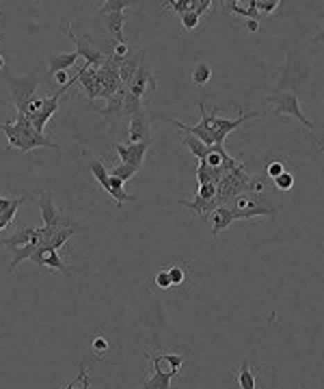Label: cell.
Returning <instances> with one entry per match:
<instances>
[{"label": "cell", "mask_w": 324, "mask_h": 389, "mask_svg": "<svg viewBox=\"0 0 324 389\" xmlns=\"http://www.w3.org/2000/svg\"><path fill=\"white\" fill-rule=\"evenodd\" d=\"M227 208L232 210L234 218H259V216H277L279 208L271 206L268 201L264 199V195H255V193H242L234 199V203H227Z\"/></svg>", "instance_id": "cell-1"}, {"label": "cell", "mask_w": 324, "mask_h": 389, "mask_svg": "<svg viewBox=\"0 0 324 389\" xmlns=\"http://www.w3.org/2000/svg\"><path fill=\"white\" fill-rule=\"evenodd\" d=\"M266 102H268L273 106V117H292L296 121H300L305 128H307V132H314V123L307 119V115L302 113L300 108V102L296 98V94H292V91H273V94L266 96Z\"/></svg>", "instance_id": "cell-2"}, {"label": "cell", "mask_w": 324, "mask_h": 389, "mask_svg": "<svg viewBox=\"0 0 324 389\" xmlns=\"http://www.w3.org/2000/svg\"><path fill=\"white\" fill-rule=\"evenodd\" d=\"M5 80H7V87L11 91V102H13V106L17 110V115H24L28 102L37 98L35 94H37V87H40L37 71H33L31 76H26V78H15L13 74L7 69L5 71Z\"/></svg>", "instance_id": "cell-3"}, {"label": "cell", "mask_w": 324, "mask_h": 389, "mask_svg": "<svg viewBox=\"0 0 324 389\" xmlns=\"http://www.w3.org/2000/svg\"><path fill=\"white\" fill-rule=\"evenodd\" d=\"M65 26H63V33L69 37V42L76 46V54H78V57H83L85 59V65L87 67H102L104 65V61H106V57H104V52H100L98 48H95L91 42V35H85V37H76L74 35V31H71V26H69V22L65 20L63 22Z\"/></svg>", "instance_id": "cell-4"}, {"label": "cell", "mask_w": 324, "mask_h": 389, "mask_svg": "<svg viewBox=\"0 0 324 389\" xmlns=\"http://www.w3.org/2000/svg\"><path fill=\"white\" fill-rule=\"evenodd\" d=\"M37 206H40V210H42L44 227H48V230H63V227L78 225L76 221H71V218L61 214V210L54 206V199H52V195L48 191L37 197Z\"/></svg>", "instance_id": "cell-5"}, {"label": "cell", "mask_w": 324, "mask_h": 389, "mask_svg": "<svg viewBox=\"0 0 324 389\" xmlns=\"http://www.w3.org/2000/svg\"><path fill=\"white\" fill-rule=\"evenodd\" d=\"M156 89H158V83H156L154 71H151V65L143 59L141 67L137 69L135 78H132V83L128 87V91L132 96H137L139 100L145 102V98H149V94H154Z\"/></svg>", "instance_id": "cell-6"}, {"label": "cell", "mask_w": 324, "mask_h": 389, "mask_svg": "<svg viewBox=\"0 0 324 389\" xmlns=\"http://www.w3.org/2000/svg\"><path fill=\"white\" fill-rule=\"evenodd\" d=\"M212 115V113H210ZM255 117H262V110H255V113H242L240 117L236 119H227V117H221V115H212V130H214V145L223 147L225 145V139L227 135H232L236 128H240L246 119H255Z\"/></svg>", "instance_id": "cell-7"}, {"label": "cell", "mask_w": 324, "mask_h": 389, "mask_svg": "<svg viewBox=\"0 0 324 389\" xmlns=\"http://www.w3.org/2000/svg\"><path fill=\"white\" fill-rule=\"evenodd\" d=\"M151 121H154V113L151 110H139L135 117L128 119V141L130 145L143 143L151 139Z\"/></svg>", "instance_id": "cell-8"}, {"label": "cell", "mask_w": 324, "mask_h": 389, "mask_svg": "<svg viewBox=\"0 0 324 389\" xmlns=\"http://www.w3.org/2000/svg\"><path fill=\"white\" fill-rule=\"evenodd\" d=\"M110 145L115 147V152L119 154V158H121L123 164H132V166H137V169H141L143 158H145V154H147L149 147L154 145V139L143 141V143H135V145H130V143L123 145V143L112 141Z\"/></svg>", "instance_id": "cell-9"}, {"label": "cell", "mask_w": 324, "mask_h": 389, "mask_svg": "<svg viewBox=\"0 0 324 389\" xmlns=\"http://www.w3.org/2000/svg\"><path fill=\"white\" fill-rule=\"evenodd\" d=\"M69 89H56L52 96H48V98H44V108H42V113L37 115L31 123H33V128L37 130V132H44V128H46V123L52 119V115L56 113V110H59V104H61V100L65 98V94H67Z\"/></svg>", "instance_id": "cell-10"}, {"label": "cell", "mask_w": 324, "mask_h": 389, "mask_svg": "<svg viewBox=\"0 0 324 389\" xmlns=\"http://www.w3.org/2000/svg\"><path fill=\"white\" fill-rule=\"evenodd\" d=\"M76 83H78L89 100H95V98H102V85H100V76H98V69L95 67H87L83 65L76 74Z\"/></svg>", "instance_id": "cell-11"}, {"label": "cell", "mask_w": 324, "mask_h": 389, "mask_svg": "<svg viewBox=\"0 0 324 389\" xmlns=\"http://www.w3.org/2000/svg\"><path fill=\"white\" fill-rule=\"evenodd\" d=\"M33 240H37V227H31V225H22V227H17L13 234H9L5 240H3V247L13 253L17 249H22L26 245H31Z\"/></svg>", "instance_id": "cell-12"}, {"label": "cell", "mask_w": 324, "mask_h": 389, "mask_svg": "<svg viewBox=\"0 0 324 389\" xmlns=\"http://www.w3.org/2000/svg\"><path fill=\"white\" fill-rule=\"evenodd\" d=\"M143 59H145V50H143V48H137V50H132L130 57H126V59L119 63V78H121V85H123L126 89L130 87L132 78H135V74H137V69L141 67Z\"/></svg>", "instance_id": "cell-13"}, {"label": "cell", "mask_w": 324, "mask_h": 389, "mask_svg": "<svg viewBox=\"0 0 324 389\" xmlns=\"http://www.w3.org/2000/svg\"><path fill=\"white\" fill-rule=\"evenodd\" d=\"M178 203L190 210V216H201V221H207V216L221 206L219 199L205 201V199H199V197H195L193 201H190V199H178Z\"/></svg>", "instance_id": "cell-14"}, {"label": "cell", "mask_w": 324, "mask_h": 389, "mask_svg": "<svg viewBox=\"0 0 324 389\" xmlns=\"http://www.w3.org/2000/svg\"><path fill=\"white\" fill-rule=\"evenodd\" d=\"M76 61H78L76 50L67 54H48V78H54L59 71H67L76 65Z\"/></svg>", "instance_id": "cell-15"}, {"label": "cell", "mask_w": 324, "mask_h": 389, "mask_svg": "<svg viewBox=\"0 0 324 389\" xmlns=\"http://www.w3.org/2000/svg\"><path fill=\"white\" fill-rule=\"evenodd\" d=\"M126 91H128V89L117 91V94L112 96L110 100H106V106H104V108H95V113H100V117H104L106 121H115L119 115H123V100H126Z\"/></svg>", "instance_id": "cell-16"}, {"label": "cell", "mask_w": 324, "mask_h": 389, "mask_svg": "<svg viewBox=\"0 0 324 389\" xmlns=\"http://www.w3.org/2000/svg\"><path fill=\"white\" fill-rule=\"evenodd\" d=\"M210 216H212V236H214V240L236 221L234 214H232V210L227 208V206H219Z\"/></svg>", "instance_id": "cell-17"}, {"label": "cell", "mask_w": 324, "mask_h": 389, "mask_svg": "<svg viewBox=\"0 0 324 389\" xmlns=\"http://www.w3.org/2000/svg\"><path fill=\"white\" fill-rule=\"evenodd\" d=\"M123 184L126 182H121L119 178H108V184H106V193L110 195V199H115V206H121V203H126V201H137V195H130L126 189H123Z\"/></svg>", "instance_id": "cell-18"}, {"label": "cell", "mask_w": 324, "mask_h": 389, "mask_svg": "<svg viewBox=\"0 0 324 389\" xmlns=\"http://www.w3.org/2000/svg\"><path fill=\"white\" fill-rule=\"evenodd\" d=\"M182 143L188 147L190 152H193V156L199 160V162H205V158L212 154V150H214V145H205V143H201L197 137H193V135H186L184 139H182Z\"/></svg>", "instance_id": "cell-19"}, {"label": "cell", "mask_w": 324, "mask_h": 389, "mask_svg": "<svg viewBox=\"0 0 324 389\" xmlns=\"http://www.w3.org/2000/svg\"><path fill=\"white\" fill-rule=\"evenodd\" d=\"M126 17H128V13H112V15H106V31H108L112 37H115L117 44H128L126 37H123Z\"/></svg>", "instance_id": "cell-20"}, {"label": "cell", "mask_w": 324, "mask_h": 389, "mask_svg": "<svg viewBox=\"0 0 324 389\" xmlns=\"http://www.w3.org/2000/svg\"><path fill=\"white\" fill-rule=\"evenodd\" d=\"M37 247H40V236H37V240H33L31 245H26V247H22V249H17V251H13L11 255V262H9V268H7V273L11 275V273H15V268L20 266L24 259H31L33 257V253L37 251Z\"/></svg>", "instance_id": "cell-21"}, {"label": "cell", "mask_w": 324, "mask_h": 389, "mask_svg": "<svg viewBox=\"0 0 324 389\" xmlns=\"http://www.w3.org/2000/svg\"><path fill=\"white\" fill-rule=\"evenodd\" d=\"M238 387L240 389H257V377L249 365V359H242L238 368Z\"/></svg>", "instance_id": "cell-22"}, {"label": "cell", "mask_w": 324, "mask_h": 389, "mask_svg": "<svg viewBox=\"0 0 324 389\" xmlns=\"http://www.w3.org/2000/svg\"><path fill=\"white\" fill-rule=\"evenodd\" d=\"M83 156H87L89 158V166H91V173L95 175V180L100 182V187L102 189H106V184H108V178H110V173H108V169H106V164L102 162V160H98V158H93L85 147H83Z\"/></svg>", "instance_id": "cell-23"}, {"label": "cell", "mask_w": 324, "mask_h": 389, "mask_svg": "<svg viewBox=\"0 0 324 389\" xmlns=\"http://www.w3.org/2000/svg\"><path fill=\"white\" fill-rule=\"evenodd\" d=\"M171 381H173V377L169 372H164L162 368H154V374L145 381L143 389H171Z\"/></svg>", "instance_id": "cell-24"}, {"label": "cell", "mask_w": 324, "mask_h": 389, "mask_svg": "<svg viewBox=\"0 0 324 389\" xmlns=\"http://www.w3.org/2000/svg\"><path fill=\"white\" fill-rule=\"evenodd\" d=\"M221 175H223L221 166H219V169H214V166H210L205 162H199V166H197V182H199V187H201V184H219Z\"/></svg>", "instance_id": "cell-25"}, {"label": "cell", "mask_w": 324, "mask_h": 389, "mask_svg": "<svg viewBox=\"0 0 324 389\" xmlns=\"http://www.w3.org/2000/svg\"><path fill=\"white\" fill-rule=\"evenodd\" d=\"M130 7H132V3H128V0H106V3H102L98 9H95V13H98V15L128 13Z\"/></svg>", "instance_id": "cell-26"}, {"label": "cell", "mask_w": 324, "mask_h": 389, "mask_svg": "<svg viewBox=\"0 0 324 389\" xmlns=\"http://www.w3.org/2000/svg\"><path fill=\"white\" fill-rule=\"evenodd\" d=\"M223 7H225L227 11L236 13V15L246 17V20H257V17H259V13L255 11V0H249V5H246V9H244L240 3H225Z\"/></svg>", "instance_id": "cell-27"}, {"label": "cell", "mask_w": 324, "mask_h": 389, "mask_svg": "<svg viewBox=\"0 0 324 389\" xmlns=\"http://www.w3.org/2000/svg\"><path fill=\"white\" fill-rule=\"evenodd\" d=\"M91 387V374H89V365L87 363H80L78 368V374H76V379L65 385L63 389H89Z\"/></svg>", "instance_id": "cell-28"}, {"label": "cell", "mask_w": 324, "mask_h": 389, "mask_svg": "<svg viewBox=\"0 0 324 389\" xmlns=\"http://www.w3.org/2000/svg\"><path fill=\"white\" fill-rule=\"evenodd\" d=\"M145 108V102L139 100L137 96H132L130 91H126V100H123V117L130 119V117H135L139 110Z\"/></svg>", "instance_id": "cell-29"}, {"label": "cell", "mask_w": 324, "mask_h": 389, "mask_svg": "<svg viewBox=\"0 0 324 389\" xmlns=\"http://www.w3.org/2000/svg\"><path fill=\"white\" fill-rule=\"evenodd\" d=\"M193 85H197V87H203V85H207L210 83V78H212V67H210L205 61H201V63H197V67L193 69Z\"/></svg>", "instance_id": "cell-30"}, {"label": "cell", "mask_w": 324, "mask_h": 389, "mask_svg": "<svg viewBox=\"0 0 324 389\" xmlns=\"http://www.w3.org/2000/svg\"><path fill=\"white\" fill-rule=\"evenodd\" d=\"M139 173V169L137 166H132V164H123V162H119V164H115L110 169V175L112 178H119L121 182H130L132 178H135Z\"/></svg>", "instance_id": "cell-31"}, {"label": "cell", "mask_w": 324, "mask_h": 389, "mask_svg": "<svg viewBox=\"0 0 324 389\" xmlns=\"http://www.w3.org/2000/svg\"><path fill=\"white\" fill-rule=\"evenodd\" d=\"M167 273H169V277H171V284H173V288L184 286V282H186V266H184V264H173V266H169Z\"/></svg>", "instance_id": "cell-32"}, {"label": "cell", "mask_w": 324, "mask_h": 389, "mask_svg": "<svg viewBox=\"0 0 324 389\" xmlns=\"http://www.w3.org/2000/svg\"><path fill=\"white\" fill-rule=\"evenodd\" d=\"M292 187H294V173H290V171H285L277 180H273V189H277L279 193L292 191Z\"/></svg>", "instance_id": "cell-33"}, {"label": "cell", "mask_w": 324, "mask_h": 389, "mask_svg": "<svg viewBox=\"0 0 324 389\" xmlns=\"http://www.w3.org/2000/svg\"><path fill=\"white\" fill-rule=\"evenodd\" d=\"M180 20H182V28H184L186 33L197 31V26L201 24V17H199L195 11H186L184 15H180Z\"/></svg>", "instance_id": "cell-34"}, {"label": "cell", "mask_w": 324, "mask_h": 389, "mask_svg": "<svg viewBox=\"0 0 324 389\" xmlns=\"http://www.w3.org/2000/svg\"><path fill=\"white\" fill-rule=\"evenodd\" d=\"M162 11H173L178 15H184L186 11H190V0H169V3L162 5Z\"/></svg>", "instance_id": "cell-35"}, {"label": "cell", "mask_w": 324, "mask_h": 389, "mask_svg": "<svg viewBox=\"0 0 324 389\" xmlns=\"http://www.w3.org/2000/svg\"><path fill=\"white\" fill-rule=\"evenodd\" d=\"M285 171H288V169H285V164H283V162H279V160L268 162V164H266V169H264V173L268 175L271 180H277V178H279L281 173H285Z\"/></svg>", "instance_id": "cell-36"}, {"label": "cell", "mask_w": 324, "mask_h": 389, "mask_svg": "<svg viewBox=\"0 0 324 389\" xmlns=\"http://www.w3.org/2000/svg\"><path fill=\"white\" fill-rule=\"evenodd\" d=\"M279 7H281L279 0H268V3H262V0H255V11H257V13L271 15V13H275Z\"/></svg>", "instance_id": "cell-37"}, {"label": "cell", "mask_w": 324, "mask_h": 389, "mask_svg": "<svg viewBox=\"0 0 324 389\" xmlns=\"http://www.w3.org/2000/svg\"><path fill=\"white\" fill-rule=\"evenodd\" d=\"M212 7H214L212 0H190V11H195L199 17H201L203 13H207Z\"/></svg>", "instance_id": "cell-38"}, {"label": "cell", "mask_w": 324, "mask_h": 389, "mask_svg": "<svg viewBox=\"0 0 324 389\" xmlns=\"http://www.w3.org/2000/svg\"><path fill=\"white\" fill-rule=\"evenodd\" d=\"M197 197L205 199V201L216 199V184H201L199 191H197Z\"/></svg>", "instance_id": "cell-39"}, {"label": "cell", "mask_w": 324, "mask_h": 389, "mask_svg": "<svg viewBox=\"0 0 324 389\" xmlns=\"http://www.w3.org/2000/svg\"><path fill=\"white\" fill-rule=\"evenodd\" d=\"M91 348L95 350V353H98L100 357L106 353V350L110 348V344L102 338V336H93V340H91Z\"/></svg>", "instance_id": "cell-40"}, {"label": "cell", "mask_w": 324, "mask_h": 389, "mask_svg": "<svg viewBox=\"0 0 324 389\" xmlns=\"http://www.w3.org/2000/svg\"><path fill=\"white\" fill-rule=\"evenodd\" d=\"M156 288H160V290H169V288H173V284H171V277H169L167 268H164V270H160V273L156 275Z\"/></svg>", "instance_id": "cell-41"}, {"label": "cell", "mask_w": 324, "mask_h": 389, "mask_svg": "<svg viewBox=\"0 0 324 389\" xmlns=\"http://www.w3.org/2000/svg\"><path fill=\"white\" fill-rule=\"evenodd\" d=\"M246 31L257 33V31H259V22H257V20H246Z\"/></svg>", "instance_id": "cell-42"}, {"label": "cell", "mask_w": 324, "mask_h": 389, "mask_svg": "<svg viewBox=\"0 0 324 389\" xmlns=\"http://www.w3.org/2000/svg\"><path fill=\"white\" fill-rule=\"evenodd\" d=\"M314 40L318 42V44H324V24L316 31V35H314Z\"/></svg>", "instance_id": "cell-43"}, {"label": "cell", "mask_w": 324, "mask_h": 389, "mask_svg": "<svg viewBox=\"0 0 324 389\" xmlns=\"http://www.w3.org/2000/svg\"><path fill=\"white\" fill-rule=\"evenodd\" d=\"M0 69H5V57L0 54Z\"/></svg>", "instance_id": "cell-44"}, {"label": "cell", "mask_w": 324, "mask_h": 389, "mask_svg": "<svg viewBox=\"0 0 324 389\" xmlns=\"http://www.w3.org/2000/svg\"><path fill=\"white\" fill-rule=\"evenodd\" d=\"M0 40H3V28H0Z\"/></svg>", "instance_id": "cell-45"}, {"label": "cell", "mask_w": 324, "mask_h": 389, "mask_svg": "<svg viewBox=\"0 0 324 389\" xmlns=\"http://www.w3.org/2000/svg\"><path fill=\"white\" fill-rule=\"evenodd\" d=\"M322 154H324V150H322Z\"/></svg>", "instance_id": "cell-46"}]
</instances>
